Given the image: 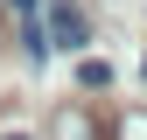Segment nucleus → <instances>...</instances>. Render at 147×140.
Here are the masks:
<instances>
[{
    "mask_svg": "<svg viewBox=\"0 0 147 140\" xmlns=\"http://www.w3.org/2000/svg\"><path fill=\"white\" fill-rule=\"evenodd\" d=\"M77 84H84V91H105V84H112V63H105V56H84L77 63Z\"/></svg>",
    "mask_w": 147,
    "mask_h": 140,
    "instance_id": "3",
    "label": "nucleus"
},
{
    "mask_svg": "<svg viewBox=\"0 0 147 140\" xmlns=\"http://www.w3.org/2000/svg\"><path fill=\"white\" fill-rule=\"evenodd\" d=\"M21 49H28V63H42V56H49V28L35 21V14L21 21Z\"/></svg>",
    "mask_w": 147,
    "mask_h": 140,
    "instance_id": "4",
    "label": "nucleus"
},
{
    "mask_svg": "<svg viewBox=\"0 0 147 140\" xmlns=\"http://www.w3.org/2000/svg\"><path fill=\"white\" fill-rule=\"evenodd\" d=\"M112 140H147V105H133V112L112 119Z\"/></svg>",
    "mask_w": 147,
    "mask_h": 140,
    "instance_id": "5",
    "label": "nucleus"
},
{
    "mask_svg": "<svg viewBox=\"0 0 147 140\" xmlns=\"http://www.w3.org/2000/svg\"><path fill=\"white\" fill-rule=\"evenodd\" d=\"M49 140H98V119H91L84 105H63V112L49 119Z\"/></svg>",
    "mask_w": 147,
    "mask_h": 140,
    "instance_id": "2",
    "label": "nucleus"
},
{
    "mask_svg": "<svg viewBox=\"0 0 147 140\" xmlns=\"http://www.w3.org/2000/svg\"><path fill=\"white\" fill-rule=\"evenodd\" d=\"M7 140H28V133H7Z\"/></svg>",
    "mask_w": 147,
    "mask_h": 140,
    "instance_id": "7",
    "label": "nucleus"
},
{
    "mask_svg": "<svg viewBox=\"0 0 147 140\" xmlns=\"http://www.w3.org/2000/svg\"><path fill=\"white\" fill-rule=\"evenodd\" d=\"M7 7H14V14H21V21H28V14H35V7H42V0H7Z\"/></svg>",
    "mask_w": 147,
    "mask_h": 140,
    "instance_id": "6",
    "label": "nucleus"
},
{
    "mask_svg": "<svg viewBox=\"0 0 147 140\" xmlns=\"http://www.w3.org/2000/svg\"><path fill=\"white\" fill-rule=\"evenodd\" d=\"M84 42H91V28L77 14V0H49V49H84Z\"/></svg>",
    "mask_w": 147,
    "mask_h": 140,
    "instance_id": "1",
    "label": "nucleus"
}]
</instances>
